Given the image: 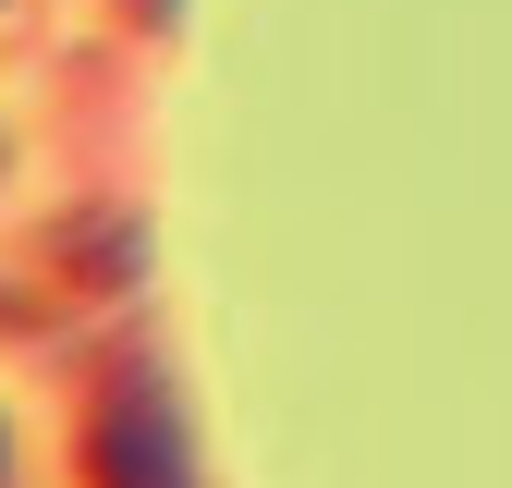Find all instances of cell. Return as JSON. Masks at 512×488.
Listing matches in <instances>:
<instances>
[{
	"label": "cell",
	"mask_w": 512,
	"mask_h": 488,
	"mask_svg": "<svg viewBox=\"0 0 512 488\" xmlns=\"http://www.w3.org/2000/svg\"><path fill=\"white\" fill-rule=\"evenodd\" d=\"M0 464H13V440H0Z\"/></svg>",
	"instance_id": "3957f363"
},
{
	"label": "cell",
	"mask_w": 512,
	"mask_h": 488,
	"mask_svg": "<svg viewBox=\"0 0 512 488\" xmlns=\"http://www.w3.org/2000/svg\"><path fill=\"white\" fill-rule=\"evenodd\" d=\"M135 281H147V232H135V208H74L13 281H0V318L37 330V318H74V305H122Z\"/></svg>",
	"instance_id": "6da1fadb"
},
{
	"label": "cell",
	"mask_w": 512,
	"mask_h": 488,
	"mask_svg": "<svg viewBox=\"0 0 512 488\" xmlns=\"http://www.w3.org/2000/svg\"><path fill=\"white\" fill-rule=\"evenodd\" d=\"M86 488H196V440H183V403L147 379V366H122L86 415Z\"/></svg>",
	"instance_id": "7a4b0ae2"
}]
</instances>
